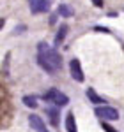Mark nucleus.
Listing matches in <instances>:
<instances>
[{"label": "nucleus", "instance_id": "obj_1", "mask_svg": "<svg viewBox=\"0 0 124 132\" xmlns=\"http://www.w3.org/2000/svg\"><path fill=\"white\" fill-rule=\"evenodd\" d=\"M37 62L48 74H53L60 69L62 58L59 55V51L53 50L48 42H39L37 44Z\"/></svg>", "mask_w": 124, "mask_h": 132}, {"label": "nucleus", "instance_id": "obj_2", "mask_svg": "<svg viewBox=\"0 0 124 132\" xmlns=\"http://www.w3.org/2000/svg\"><path fill=\"white\" fill-rule=\"evenodd\" d=\"M43 99L44 101H50L53 102L55 106H66L67 102H69V99H67V95H64L62 92H59L57 88H52V90H48L44 95H43Z\"/></svg>", "mask_w": 124, "mask_h": 132}, {"label": "nucleus", "instance_id": "obj_3", "mask_svg": "<svg viewBox=\"0 0 124 132\" xmlns=\"http://www.w3.org/2000/svg\"><path fill=\"white\" fill-rule=\"evenodd\" d=\"M94 113H96L99 118H103V120H117V118H119V111H117L115 108H112V106H106V104L98 106V108L94 109Z\"/></svg>", "mask_w": 124, "mask_h": 132}, {"label": "nucleus", "instance_id": "obj_4", "mask_svg": "<svg viewBox=\"0 0 124 132\" xmlns=\"http://www.w3.org/2000/svg\"><path fill=\"white\" fill-rule=\"evenodd\" d=\"M69 71H71V78L74 79V81L83 83V79H85V76H83L82 65H80V60H78V58H73V60L69 62Z\"/></svg>", "mask_w": 124, "mask_h": 132}, {"label": "nucleus", "instance_id": "obj_5", "mask_svg": "<svg viewBox=\"0 0 124 132\" xmlns=\"http://www.w3.org/2000/svg\"><path fill=\"white\" fill-rule=\"evenodd\" d=\"M29 5H30V11L34 14L46 12V11L50 9V2L48 0H29Z\"/></svg>", "mask_w": 124, "mask_h": 132}, {"label": "nucleus", "instance_id": "obj_6", "mask_svg": "<svg viewBox=\"0 0 124 132\" xmlns=\"http://www.w3.org/2000/svg\"><path fill=\"white\" fill-rule=\"evenodd\" d=\"M29 122H30V127H32L36 132H48V129H46V123L43 122L41 116H37V114H30V116H29Z\"/></svg>", "mask_w": 124, "mask_h": 132}, {"label": "nucleus", "instance_id": "obj_7", "mask_svg": "<svg viewBox=\"0 0 124 132\" xmlns=\"http://www.w3.org/2000/svg\"><path fill=\"white\" fill-rule=\"evenodd\" d=\"M66 130L67 132H78L76 130V122H74L73 113H67V116H66Z\"/></svg>", "mask_w": 124, "mask_h": 132}, {"label": "nucleus", "instance_id": "obj_8", "mask_svg": "<svg viewBox=\"0 0 124 132\" xmlns=\"http://www.w3.org/2000/svg\"><path fill=\"white\" fill-rule=\"evenodd\" d=\"M87 97H89V101H92L94 104H105V99H103V97H99L92 88H89V90H87Z\"/></svg>", "mask_w": 124, "mask_h": 132}, {"label": "nucleus", "instance_id": "obj_9", "mask_svg": "<svg viewBox=\"0 0 124 132\" xmlns=\"http://www.w3.org/2000/svg\"><path fill=\"white\" fill-rule=\"evenodd\" d=\"M46 113H48V116H50V120H52V125L57 127V125H59V109H57V108H50V109H46Z\"/></svg>", "mask_w": 124, "mask_h": 132}, {"label": "nucleus", "instance_id": "obj_10", "mask_svg": "<svg viewBox=\"0 0 124 132\" xmlns=\"http://www.w3.org/2000/svg\"><path fill=\"white\" fill-rule=\"evenodd\" d=\"M23 104H25V106H27V108H30V109H36V108H37V99H36V97H34V95H25V97H23Z\"/></svg>", "mask_w": 124, "mask_h": 132}, {"label": "nucleus", "instance_id": "obj_11", "mask_svg": "<svg viewBox=\"0 0 124 132\" xmlns=\"http://www.w3.org/2000/svg\"><path fill=\"white\" fill-rule=\"evenodd\" d=\"M59 14L64 16V18H71V16H73V9L69 7V5L62 4V5H59Z\"/></svg>", "mask_w": 124, "mask_h": 132}, {"label": "nucleus", "instance_id": "obj_12", "mask_svg": "<svg viewBox=\"0 0 124 132\" xmlns=\"http://www.w3.org/2000/svg\"><path fill=\"white\" fill-rule=\"evenodd\" d=\"M66 34H67V27H66V25H62L60 30L57 32V39H55V42H57V44L64 42V39H66Z\"/></svg>", "mask_w": 124, "mask_h": 132}, {"label": "nucleus", "instance_id": "obj_13", "mask_svg": "<svg viewBox=\"0 0 124 132\" xmlns=\"http://www.w3.org/2000/svg\"><path fill=\"white\" fill-rule=\"evenodd\" d=\"M101 127H103V130H106V132H117L115 129H112L108 123H101Z\"/></svg>", "mask_w": 124, "mask_h": 132}, {"label": "nucleus", "instance_id": "obj_14", "mask_svg": "<svg viewBox=\"0 0 124 132\" xmlns=\"http://www.w3.org/2000/svg\"><path fill=\"white\" fill-rule=\"evenodd\" d=\"M92 4L96 7H103V0H92Z\"/></svg>", "mask_w": 124, "mask_h": 132}, {"label": "nucleus", "instance_id": "obj_15", "mask_svg": "<svg viewBox=\"0 0 124 132\" xmlns=\"http://www.w3.org/2000/svg\"><path fill=\"white\" fill-rule=\"evenodd\" d=\"M2 25H4V21H0V28H2Z\"/></svg>", "mask_w": 124, "mask_h": 132}]
</instances>
